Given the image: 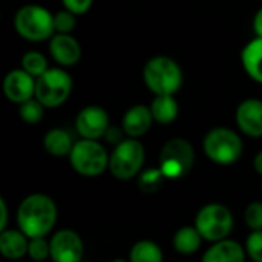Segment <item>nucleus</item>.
<instances>
[{
    "mask_svg": "<svg viewBox=\"0 0 262 262\" xmlns=\"http://www.w3.org/2000/svg\"><path fill=\"white\" fill-rule=\"evenodd\" d=\"M57 223V206L45 193L28 195L17 209V226L28 238H45Z\"/></svg>",
    "mask_w": 262,
    "mask_h": 262,
    "instance_id": "obj_1",
    "label": "nucleus"
},
{
    "mask_svg": "<svg viewBox=\"0 0 262 262\" xmlns=\"http://www.w3.org/2000/svg\"><path fill=\"white\" fill-rule=\"evenodd\" d=\"M143 81L154 95H175L183 86L184 74L173 58L157 55L144 64Z\"/></svg>",
    "mask_w": 262,
    "mask_h": 262,
    "instance_id": "obj_2",
    "label": "nucleus"
},
{
    "mask_svg": "<svg viewBox=\"0 0 262 262\" xmlns=\"http://www.w3.org/2000/svg\"><path fill=\"white\" fill-rule=\"evenodd\" d=\"M15 32L28 41L40 43L55 34L54 14L41 5H25L14 15Z\"/></svg>",
    "mask_w": 262,
    "mask_h": 262,
    "instance_id": "obj_3",
    "label": "nucleus"
},
{
    "mask_svg": "<svg viewBox=\"0 0 262 262\" xmlns=\"http://www.w3.org/2000/svg\"><path fill=\"white\" fill-rule=\"evenodd\" d=\"M204 155L218 166H232L244 154L243 138L229 127H213L203 140Z\"/></svg>",
    "mask_w": 262,
    "mask_h": 262,
    "instance_id": "obj_4",
    "label": "nucleus"
},
{
    "mask_svg": "<svg viewBox=\"0 0 262 262\" xmlns=\"http://www.w3.org/2000/svg\"><path fill=\"white\" fill-rule=\"evenodd\" d=\"M146 160V150L138 138L126 137L117 144L109 158V172L118 181H129L140 175Z\"/></svg>",
    "mask_w": 262,
    "mask_h": 262,
    "instance_id": "obj_5",
    "label": "nucleus"
},
{
    "mask_svg": "<svg viewBox=\"0 0 262 262\" xmlns=\"http://www.w3.org/2000/svg\"><path fill=\"white\" fill-rule=\"evenodd\" d=\"M68 158L72 169L78 175L94 178L109 169L111 154H107L106 147L98 140L80 138L75 141Z\"/></svg>",
    "mask_w": 262,
    "mask_h": 262,
    "instance_id": "obj_6",
    "label": "nucleus"
},
{
    "mask_svg": "<svg viewBox=\"0 0 262 262\" xmlns=\"http://www.w3.org/2000/svg\"><path fill=\"white\" fill-rule=\"evenodd\" d=\"M233 215L230 209L221 203H209L203 206L195 216V227L204 241L218 243L227 239L233 230Z\"/></svg>",
    "mask_w": 262,
    "mask_h": 262,
    "instance_id": "obj_7",
    "label": "nucleus"
},
{
    "mask_svg": "<svg viewBox=\"0 0 262 262\" xmlns=\"http://www.w3.org/2000/svg\"><path fill=\"white\" fill-rule=\"evenodd\" d=\"M74 89V80L64 68H49L35 81V98L49 109L60 107L68 101Z\"/></svg>",
    "mask_w": 262,
    "mask_h": 262,
    "instance_id": "obj_8",
    "label": "nucleus"
},
{
    "mask_svg": "<svg viewBox=\"0 0 262 262\" xmlns=\"http://www.w3.org/2000/svg\"><path fill=\"white\" fill-rule=\"evenodd\" d=\"M195 164V149L186 138H172L160 150L158 167L166 180L184 178Z\"/></svg>",
    "mask_w": 262,
    "mask_h": 262,
    "instance_id": "obj_9",
    "label": "nucleus"
},
{
    "mask_svg": "<svg viewBox=\"0 0 262 262\" xmlns=\"http://www.w3.org/2000/svg\"><path fill=\"white\" fill-rule=\"evenodd\" d=\"M111 127V118L106 109L101 106H86L75 117V130L80 138L100 140Z\"/></svg>",
    "mask_w": 262,
    "mask_h": 262,
    "instance_id": "obj_10",
    "label": "nucleus"
},
{
    "mask_svg": "<svg viewBox=\"0 0 262 262\" xmlns=\"http://www.w3.org/2000/svg\"><path fill=\"white\" fill-rule=\"evenodd\" d=\"M51 261L52 262H80L84 255V244L80 235L69 229H61L52 235Z\"/></svg>",
    "mask_w": 262,
    "mask_h": 262,
    "instance_id": "obj_11",
    "label": "nucleus"
},
{
    "mask_svg": "<svg viewBox=\"0 0 262 262\" xmlns=\"http://www.w3.org/2000/svg\"><path fill=\"white\" fill-rule=\"evenodd\" d=\"M35 81L37 78L25 69H12L3 78V94L8 101L21 104L35 97Z\"/></svg>",
    "mask_w": 262,
    "mask_h": 262,
    "instance_id": "obj_12",
    "label": "nucleus"
},
{
    "mask_svg": "<svg viewBox=\"0 0 262 262\" xmlns=\"http://www.w3.org/2000/svg\"><path fill=\"white\" fill-rule=\"evenodd\" d=\"M239 130L250 138L262 137V100L246 98L239 103L235 114Z\"/></svg>",
    "mask_w": 262,
    "mask_h": 262,
    "instance_id": "obj_13",
    "label": "nucleus"
},
{
    "mask_svg": "<svg viewBox=\"0 0 262 262\" xmlns=\"http://www.w3.org/2000/svg\"><path fill=\"white\" fill-rule=\"evenodd\" d=\"M49 54L60 68H69L80 61L81 46L72 34H54L49 40Z\"/></svg>",
    "mask_w": 262,
    "mask_h": 262,
    "instance_id": "obj_14",
    "label": "nucleus"
},
{
    "mask_svg": "<svg viewBox=\"0 0 262 262\" xmlns=\"http://www.w3.org/2000/svg\"><path fill=\"white\" fill-rule=\"evenodd\" d=\"M155 123L152 111L146 104H134L130 106L121 120V127L129 138H141L149 132L152 124Z\"/></svg>",
    "mask_w": 262,
    "mask_h": 262,
    "instance_id": "obj_15",
    "label": "nucleus"
},
{
    "mask_svg": "<svg viewBox=\"0 0 262 262\" xmlns=\"http://www.w3.org/2000/svg\"><path fill=\"white\" fill-rule=\"evenodd\" d=\"M246 249L238 241L227 238L213 243L203 255L201 262H246Z\"/></svg>",
    "mask_w": 262,
    "mask_h": 262,
    "instance_id": "obj_16",
    "label": "nucleus"
},
{
    "mask_svg": "<svg viewBox=\"0 0 262 262\" xmlns=\"http://www.w3.org/2000/svg\"><path fill=\"white\" fill-rule=\"evenodd\" d=\"M29 238L18 229H6L0 232V253L3 258L17 261L28 255Z\"/></svg>",
    "mask_w": 262,
    "mask_h": 262,
    "instance_id": "obj_17",
    "label": "nucleus"
},
{
    "mask_svg": "<svg viewBox=\"0 0 262 262\" xmlns=\"http://www.w3.org/2000/svg\"><path fill=\"white\" fill-rule=\"evenodd\" d=\"M241 64L246 74L256 83L262 84V38L250 40L241 51Z\"/></svg>",
    "mask_w": 262,
    "mask_h": 262,
    "instance_id": "obj_18",
    "label": "nucleus"
},
{
    "mask_svg": "<svg viewBox=\"0 0 262 262\" xmlns=\"http://www.w3.org/2000/svg\"><path fill=\"white\" fill-rule=\"evenodd\" d=\"M75 141L72 140V135L61 127H54L45 134L43 138V147L45 150L57 158L61 157H69Z\"/></svg>",
    "mask_w": 262,
    "mask_h": 262,
    "instance_id": "obj_19",
    "label": "nucleus"
},
{
    "mask_svg": "<svg viewBox=\"0 0 262 262\" xmlns=\"http://www.w3.org/2000/svg\"><path fill=\"white\" fill-rule=\"evenodd\" d=\"M149 107L152 111L155 123L164 126L172 124L180 114V106L175 100V95H155Z\"/></svg>",
    "mask_w": 262,
    "mask_h": 262,
    "instance_id": "obj_20",
    "label": "nucleus"
},
{
    "mask_svg": "<svg viewBox=\"0 0 262 262\" xmlns=\"http://www.w3.org/2000/svg\"><path fill=\"white\" fill-rule=\"evenodd\" d=\"M203 241L204 239L195 226H184V227H180L173 235V249L180 255L189 256L200 250Z\"/></svg>",
    "mask_w": 262,
    "mask_h": 262,
    "instance_id": "obj_21",
    "label": "nucleus"
},
{
    "mask_svg": "<svg viewBox=\"0 0 262 262\" xmlns=\"http://www.w3.org/2000/svg\"><path fill=\"white\" fill-rule=\"evenodd\" d=\"M129 261L130 262H163L164 255L161 247L150 241V239H141L135 243L129 252Z\"/></svg>",
    "mask_w": 262,
    "mask_h": 262,
    "instance_id": "obj_22",
    "label": "nucleus"
},
{
    "mask_svg": "<svg viewBox=\"0 0 262 262\" xmlns=\"http://www.w3.org/2000/svg\"><path fill=\"white\" fill-rule=\"evenodd\" d=\"M164 181H166V177L161 172V169L160 167H150V169L143 170L138 175L137 184L143 193H155L163 187Z\"/></svg>",
    "mask_w": 262,
    "mask_h": 262,
    "instance_id": "obj_23",
    "label": "nucleus"
},
{
    "mask_svg": "<svg viewBox=\"0 0 262 262\" xmlns=\"http://www.w3.org/2000/svg\"><path fill=\"white\" fill-rule=\"evenodd\" d=\"M21 69H25L32 77L38 78L40 75H43L49 69V64H48L46 57L41 52H38V51H28L21 57Z\"/></svg>",
    "mask_w": 262,
    "mask_h": 262,
    "instance_id": "obj_24",
    "label": "nucleus"
},
{
    "mask_svg": "<svg viewBox=\"0 0 262 262\" xmlns=\"http://www.w3.org/2000/svg\"><path fill=\"white\" fill-rule=\"evenodd\" d=\"M45 106L34 97L21 104H18V115L20 120L26 124H38L45 117Z\"/></svg>",
    "mask_w": 262,
    "mask_h": 262,
    "instance_id": "obj_25",
    "label": "nucleus"
},
{
    "mask_svg": "<svg viewBox=\"0 0 262 262\" xmlns=\"http://www.w3.org/2000/svg\"><path fill=\"white\" fill-rule=\"evenodd\" d=\"M28 256L35 262L46 261L51 258V244L45 238H29L28 246Z\"/></svg>",
    "mask_w": 262,
    "mask_h": 262,
    "instance_id": "obj_26",
    "label": "nucleus"
},
{
    "mask_svg": "<svg viewBox=\"0 0 262 262\" xmlns=\"http://www.w3.org/2000/svg\"><path fill=\"white\" fill-rule=\"evenodd\" d=\"M77 25V15L72 14L68 9L57 11L54 14V26H55V34H71L75 29Z\"/></svg>",
    "mask_w": 262,
    "mask_h": 262,
    "instance_id": "obj_27",
    "label": "nucleus"
},
{
    "mask_svg": "<svg viewBox=\"0 0 262 262\" xmlns=\"http://www.w3.org/2000/svg\"><path fill=\"white\" fill-rule=\"evenodd\" d=\"M244 221L252 232L262 230V201H253L246 207Z\"/></svg>",
    "mask_w": 262,
    "mask_h": 262,
    "instance_id": "obj_28",
    "label": "nucleus"
},
{
    "mask_svg": "<svg viewBox=\"0 0 262 262\" xmlns=\"http://www.w3.org/2000/svg\"><path fill=\"white\" fill-rule=\"evenodd\" d=\"M247 256L253 262H262V230L252 232L246 239Z\"/></svg>",
    "mask_w": 262,
    "mask_h": 262,
    "instance_id": "obj_29",
    "label": "nucleus"
},
{
    "mask_svg": "<svg viewBox=\"0 0 262 262\" xmlns=\"http://www.w3.org/2000/svg\"><path fill=\"white\" fill-rule=\"evenodd\" d=\"M61 3H63V8L71 11L72 14L83 15L91 9L94 0H61Z\"/></svg>",
    "mask_w": 262,
    "mask_h": 262,
    "instance_id": "obj_30",
    "label": "nucleus"
},
{
    "mask_svg": "<svg viewBox=\"0 0 262 262\" xmlns=\"http://www.w3.org/2000/svg\"><path fill=\"white\" fill-rule=\"evenodd\" d=\"M124 130H123V127H117V126H112L111 124V127L107 129V132L104 134V140L109 143V144H112L114 147L117 146V144H120L123 140H124Z\"/></svg>",
    "mask_w": 262,
    "mask_h": 262,
    "instance_id": "obj_31",
    "label": "nucleus"
},
{
    "mask_svg": "<svg viewBox=\"0 0 262 262\" xmlns=\"http://www.w3.org/2000/svg\"><path fill=\"white\" fill-rule=\"evenodd\" d=\"M8 226V206L3 198H0V232L6 230Z\"/></svg>",
    "mask_w": 262,
    "mask_h": 262,
    "instance_id": "obj_32",
    "label": "nucleus"
},
{
    "mask_svg": "<svg viewBox=\"0 0 262 262\" xmlns=\"http://www.w3.org/2000/svg\"><path fill=\"white\" fill-rule=\"evenodd\" d=\"M253 31H255L256 37H261L262 38V8L253 17Z\"/></svg>",
    "mask_w": 262,
    "mask_h": 262,
    "instance_id": "obj_33",
    "label": "nucleus"
},
{
    "mask_svg": "<svg viewBox=\"0 0 262 262\" xmlns=\"http://www.w3.org/2000/svg\"><path fill=\"white\" fill-rule=\"evenodd\" d=\"M253 169L262 175V150H259L258 154H256V157L253 158Z\"/></svg>",
    "mask_w": 262,
    "mask_h": 262,
    "instance_id": "obj_34",
    "label": "nucleus"
},
{
    "mask_svg": "<svg viewBox=\"0 0 262 262\" xmlns=\"http://www.w3.org/2000/svg\"><path fill=\"white\" fill-rule=\"evenodd\" d=\"M111 262H130L129 259H123V258H117V259H114V261Z\"/></svg>",
    "mask_w": 262,
    "mask_h": 262,
    "instance_id": "obj_35",
    "label": "nucleus"
}]
</instances>
